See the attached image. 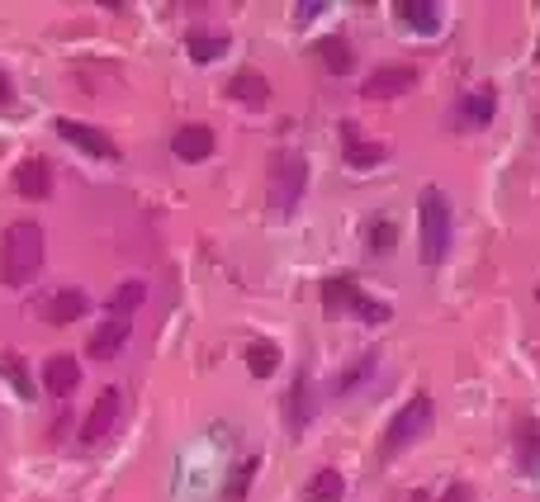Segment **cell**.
Instances as JSON below:
<instances>
[{
    "label": "cell",
    "instance_id": "6da1fadb",
    "mask_svg": "<svg viewBox=\"0 0 540 502\" xmlns=\"http://www.w3.org/2000/svg\"><path fill=\"white\" fill-rule=\"evenodd\" d=\"M43 270V228L38 223H10L0 237V280L10 289H24Z\"/></svg>",
    "mask_w": 540,
    "mask_h": 502
},
{
    "label": "cell",
    "instance_id": "7a4b0ae2",
    "mask_svg": "<svg viewBox=\"0 0 540 502\" xmlns=\"http://www.w3.org/2000/svg\"><path fill=\"white\" fill-rule=\"evenodd\" d=\"M417 223H422V261L427 266H441L450 251V204L441 190H422Z\"/></svg>",
    "mask_w": 540,
    "mask_h": 502
},
{
    "label": "cell",
    "instance_id": "3957f363",
    "mask_svg": "<svg viewBox=\"0 0 540 502\" xmlns=\"http://www.w3.org/2000/svg\"><path fill=\"white\" fill-rule=\"evenodd\" d=\"M427 427H432V398H427V394L408 398V403H403V408L394 413L389 431H384V455H398V450H408Z\"/></svg>",
    "mask_w": 540,
    "mask_h": 502
},
{
    "label": "cell",
    "instance_id": "277c9868",
    "mask_svg": "<svg viewBox=\"0 0 540 502\" xmlns=\"http://www.w3.org/2000/svg\"><path fill=\"white\" fill-rule=\"evenodd\" d=\"M323 304H327V313H356L365 323H389V308L375 304V299H365L356 289V280H327Z\"/></svg>",
    "mask_w": 540,
    "mask_h": 502
},
{
    "label": "cell",
    "instance_id": "5b68a950",
    "mask_svg": "<svg viewBox=\"0 0 540 502\" xmlns=\"http://www.w3.org/2000/svg\"><path fill=\"white\" fill-rule=\"evenodd\" d=\"M304 185H308V162L299 152H280V162H275V209L289 214L299 204V195H304Z\"/></svg>",
    "mask_w": 540,
    "mask_h": 502
},
{
    "label": "cell",
    "instance_id": "8992f818",
    "mask_svg": "<svg viewBox=\"0 0 540 502\" xmlns=\"http://www.w3.org/2000/svg\"><path fill=\"white\" fill-rule=\"evenodd\" d=\"M119 417H124V394H119V389H105L100 403L90 408V417L81 422V446H100L109 431L119 427Z\"/></svg>",
    "mask_w": 540,
    "mask_h": 502
},
{
    "label": "cell",
    "instance_id": "52a82bcc",
    "mask_svg": "<svg viewBox=\"0 0 540 502\" xmlns=\"http://www.w3.org/2000/svg\"><path fill=\"white\" fill-rule=\"evenodd\" d=\"M413 86H417V67H379L375 76H365L360 95L365 100H398V95H408Z\"/></svg>",
    "mask_w": 540,
    "mask_h": 502
},
{
    "label": "cell",
    "instance_id": "ba28073f",
    "mask_svg": "<svg viewBox=\"0 0 540 502\" xmlns=\"http://www.w3.org/2000/svg\"><path fill=\"white\" fill-rule=\"evenodd\" d=\"M57 133L67 138L72 147H81V152H90V157H100V162H114L119 157V147H114V138H105L95 124H76V119H57Z\"/></svg>",
    "mask_w": 540,
    "mask_h": 502
},
{
    "label": "cell",
    "instance_id": "9c48e42d",
    "mask_svg": "<svg viewBox=\"0 0 540 502\" xmlns=\"http://www.w3.org/2000/svg\"><path fill=\"white\" fill-rule=\"evenodd\" d=\"M398 19H403V29H413V34H441V24H446V10L436 5V0H398Z\"/></svg>",
    "mask_w": 540,
    "mask_h": 502
},
{
    "label": "cell",
    "instance_id": "30bf717a",
    "mask_svg": "<svg viewBox=\"0 0 540 502\" xmlns=\"http://www.w3.org/2000/svg\"><path fill=\"white\" fill-rule=\"evenodd\" d=\"M313 375L308 370H299V379H294V389H289V408H285V422L294 436H304V427L313 422Z\"/></svg>",
    "mask_w": 540,
    "mask_h": 502
},
{
    "label": "cell",
    "instance_id": "8fae6325",
    "mask_svg": "<svg viewBox=\"0 0 540 502\" xmlns=\"http://www.w3.org/2000/svg\"><path fill=\"white\" fill-rule=\"evenodd\" d=\"M171 152H176L180 162H204V157H214V128H204V124L180 128L176 138H171Z\"/></svg>",
    "mask_w": 540,
    "mask_h": 502
},
{
    "label": "cell",
    "instance_id": "7c38bea8",
    "mask_svg": "<svg viewBox=\"0 0 540 502\" xmlns=\"http://www.w3.org/2000/svg\"><path fill=\"white\" fill-rule=\"evenodd\" d=\"M128 332H133V327H128V318H114V313H109L105 323L95 327V337H90V356H95V360L119 356V351L128 346Z\"/></svg>",
    "mask_w": 540,
    "mask_h": 502
},
{
    "label": "cell",
    "instance_id": "4fadbf2b",
    "mask_svg": "<svg viewBox=\"0 0 540 502\" xmlns=\"http://www.w3.org/2000/svg\"><path fill=\"white\" fill-rule=\"evenodd\" d=\"M15 190L24 199H48V190H53V171H48V162H43V157L19 162L15 166Z\"/></svg>",
    "mask_w": 540,
    "mask_h": 502
},
{
    "label": "cell",
    "instance_id": "5bb4252c",
    "mask_svg": "<svg viewBox=\"0 0 540 502\" xmlns=\"http://www.w3.org/2000/svg\"><path fill=\"white\" fill-rule=\"evenodd\" d=\"M76 384H81V365H76L72 356H53L48 365H43V389H48L53 398L76 394Z\"/></svg>",
    "mask_w": 540,
    "mask_h": 502
},
{
    "label": "cell",
    "instance_id": "9a60e30c",
    "mask_svg": "<svg viewBox=\"0 0 540 502\" xmlns=\"http://www.w3.org/2000/svg\"><path fill=\"white\" fill-rule=\"evenodd\" d=\"M90 308V299L86 294H81V289H57L53 299H48V304L38 308V313H43V318H48V323H76V318H81V313H86Z\"/></svg>",
    "mask_w": 540,
    "mask_h": 502
},
{
    "label": "cell",
    "instance_id": "2e32d148",
    "mask_svg": "<svg viewBox=\"0 0 540 502\" xmlns=\"http://www.w3.org/2000/svg\"><path fill=\"white\" fill-rule=\"evenodd\" d=\"M493 114H498V95L493 90H474V95L460 100V124H469V128L493 124Z\"/></svg>",
    "mask_w": 540,
    "mask_h": 502
},
{
    "label": "cell",
    "instance_id": "e0dca14e",
    "mask_svg": "<svg viewBox=\"0 0 540 502\" xmlns=\"http://www.w3.org/2000/svg\"><path fill=\"white\" fill-rule=\"evenodd\" d=\"M342 152H346V162L351 166H379L384 162V143H365L351 124L342 128Z\"/></svg>",
    "mask_w": 540,
    "mask_h": 502
},
{
    "label": "cell",
    "instance_id": "ac0fdd59",
    "mask_svg": "<svg viewBox=\"0 0 540 502\" xmlns=\"http://www.w3.org/2000/svg\"><path fill=\"white\" fill-rule=\"evenodd\" d=\"M228 100H242V105H266L270 100V81L256 72H237L228 81Z\"/></svg>",
    "mask_w": 540,
    "mask_h": 502
},
{
    "label": "cell",
    "instance_id": "d6986e66",
    "mask_svg": "<svg viewBox=\"0 0 540 502\" xmlns=\"http://www.w3.org/2000/svg\"><path fill=\"white\" fill-rule=\"evenodd\" d=\"M342 493H346V479L337 474V469H318L304 488L308 502H342Z\"/></svg>",
    "mask_w": 540,
    "mask_h": 502
},
{
    "label": "cell",
    "instance_id": "ffe728a7",
    "mask_svg": "<svg viewBox=\"0 0 540 502\" xmlns=\"http://www.w3.org/2000/svg\"><path fill=\"white\" fill-rule=\"evenodd\" d=\"M313 53L323 57V67L332 76H346L351 67H356V62H351V43H346V38H318V48H313Z\"/></svg>",
    "mask_w": 540,
    "mask_h": 502
},
{
    "label": "cell",
    "instance_id": "44dd1931",
    "mask_svg": "<svg viewBox=\"0 0 540 502\" xmlns=\"http://www.w3.org/2000/svg\"><path fill=\"white\" fill-rule=\"evenodd\" d=\"M247 370H252L256 379H270L280 370V346H275V341H252V346H247Z\"/></svg>",
    "mask_w": 540,
    "mask_h": 502
},
{
    "label": "cell",
    "instance_id": "7402d4cb",
    "mask_svg": "<svg viewBox=\"0 0 540 502\" xmlns=\"http://www.w3.org/2000/svg\"><path fill=\"white\" fill-rule=\"evenodd\" d=\"M185 53H190V62H218V57H228V38L190 34L185 38Z\"/></svg>",
    "mask_w": 540,
    "mask_h": 502
},
{
    "label": "cell",
    "instance_id": "603a6c76",
    "mask_svg": "<svg viewBox=\"0 0 540 502\" xmlns=\"http://www.w3.org/2000/svg\"><path fill=\"white\" fill-rule=\"evenodd\" d=\"M375 365H379V356H375V351H365V356H360L356 365L346 370V375H337V394H351V389H356L360 379H370V375H375Z\"/></svg>",
    "mask_w": 540,
    "mask_h": 502
},
{
    "label": "cell",
    "instance_id": "cb8c5ba5",
    "mask_svg": "<svg viewBox=\"0 0 540 502\" xmlns=\"http://www.w3.org/2000/svg\"><path fill=\"white\" fill-rule=\"evenodd\" d=\"M365 242H370V251H375V256H389V251H394V242H398V228L389 223V218H384V223H370Z\"/></svg>",
    "mask_w": 540,
    "mask_h": 502
},
{
    "label": "cell",
    "instance_id": "d4e9b609",
    "mask_svg": "<svg viewBox=\"0 0 540 502\" xmlns=\"http://www.w3.org/2000/svg\"><path fill=\"white\" fill-rule=\"evenodd\" d=\"M138 304H143V285H138V280H128V285H119V294H114L109 313H114V318H128V313H133Z\"/></svg>",
    "mask_w": 540,
    "mask_h": 502
},
{
    "label": "cell",
    "instance_id": "484cf974",
    "mask_svg": "<svg viewBox=\"0 0 540 502\" xmlns=\"http://www.w3.org/2000/svg\"><path fill=\"white\" fill-rule=\"evenodd\" d=\"M517 436H522V465H540V422H522Z\"/></svg>",
    "mask_w": 540,
    "mask_h": 502
},
{
    "label": "cell",
    "instance_id": "4316f807",
    "mask_svg": "<svg viewBox=\"0 0 540 502\" xmlns=\"http://www.w3.org/2000/svg\"><path fill=\"white\" fill-rule=\"evenodd\" d=\"M252 474H256V460H242L237 465V474H233V488H228V498H247V488H252Z\"/></svg>",
    "mask_w": 540,
    "mask_h": 502
},
{
    "label": "cell",
    "instance_id": "83f0119b",
    "mask_svg": "<svg viewBox=\"0 0 540 502\" xmlns=\"http://www.w3.org/2000/svg\"><path fill=\"white\" fill-rule=\"evenodd\" d=\"M5 375L15 379V384L24 389V394H29V379H24V370H19V360H15V356H5Z\"/></svg>",
    "mask_w": 540,
    "mask_h": 502
},
{
    "label": "cell",
    "instance_id": "f1b7e54d",
    "mask_svg": "<svg viewBox=\"0 0 540 502\" xmlns=\"http://www.w3.org/2000/svg\"><path fill=\"white\" fill-rule=\"evenodd\" d=\"M15 105V86H10V76L0 72V109H10Z\"/></svg>",
    "mask_w": 540,
    "mask_h": 502
},
{
    "label": "cell",
    "instance_id": "f546056e",
    "mask_svg": "<svg viewBox=\"0 0 540 502\" xmlns=\"http://www.w3.org/2000/svg\"><path fill=\"white\" fill-rule=\"evenodd\" d=\"M294 15H299V19H313V15H323V5H318V0H308V5H299Z\"/></svg>",
    "mask_w": 540,
    "mask_h": 502
},
{
    "label": "cell",
    "instance_id": "4dcf8cb0",
    "mask_svg": "<svg viewBox=\"0 0 540 502\" xmlns=\"http://www.w3.org/2000/svg\"><path fill=\"white\" fill-rule=\"evenodd\" d=\"M441 502H469V488H450V493H446Z\"/></svg>",
    "mask_w": 540,
    "mask_h": 502
},
{
    "label": "cell",
    "instance_id": "1f68e13d",
    "mask_svg": "<svg viewBox=\"0 0 540 502\" xmlns=\"http://www.w3.org/2000/svg\"><path fill=\"white\" fill-rule=\"evenodd\" d=\"M536 57H540V48H536Z\"/></svg>",
    "mask_w": 540,
    "mask_h": 502
}]
</instances>
